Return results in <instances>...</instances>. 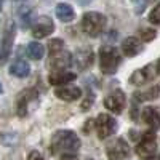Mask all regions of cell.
<instances>
[{"label":"cell","instance_id":"1","mask_svg":"<svg viewBox=\"0 0 160 160\" xmlns=\"http://www.w3.org/2000/svg\"><path fill=\"white\" fill-rule=\"evenodd\" d=\"M80 148V139L74 131L69 130H61L55 133V136L51 138V146L50 149L53 154H68V152H75Z\"/></svg>","mask_w":160,"mask_h":160},{"label":"cell","instance_id":"2","mask_svg":"<svg viewBox=\"0 0 160 160\" xmlns=\"http://www.w3.org/2000/svg\"><path fill=\"white\" fill-rule=\"evenodd\" d=\"M122 62L120 53L114 47H101L99 50V64H101V71L102 74H114L117 68Z\"/></svg>","mask_w":160,"mask_h":160},{"label":"cell","instance_id":"3","mask_svg":"<svg viewBox=\"0 0 160 160\" xmlns=\"http://www.w3.org/2000/svg\"><path fill=\"white\" fill-rule=\"evenodd\" d=\"M106 26V18L101 15V13L96 11H88L83 15L82 19V31L90 35V37H96L98 34H101V31Z\"/></svg>","mask_w":160,"mask_h":160},{"label":"cell","instance_id":"4","mask_svg":"<svg viewBox=\"0 0 160 160\" xmlns=\"http://www.w3.org/2000/svg\"><path fill=\"white\" fill-rule=\"evenodd\" d=\"M155 152H157L155 135L154 133H146L136 146V154L144 160H151L152 157H155Z\"/></svg>","mask_w":160,"mask_h":160},{"label":"cell","instance_id":"5","mask_svg":"<svg viewBox=\"0 0 160 160\" xmlns=\"http://www.w3.org/2000/svg\"><path fill=\"white\" fill-rule=\"evenodd\" d=\"M115 128H117L115 118H112V117L108 115V114L98 115V118H96V131H98V136H99L101 139L109 138L111 135H114Z\"/></svg>","mask_w":160,"mask_h":160},{"label":"cell","instance_id":"6","mask_svg":"<svg viewBox=\"0 0 160 160\" xmlns=\"http://www.w3.org/2000/svg\"><path fill=\"white\" fill-rule=\"evenodd\" d=\"M106 152H108V157L111 160H125L128 155H130V148H128V144L123 141V139H115L112 141L109 146H108V149H106Z\"/></svg>","mask_w":160,"mask_h":160},{"label":"cell","instance_id":"7","mask_svg":"<svg viewBox=\"0 0 160 160\" xmlns=\"http://www.w3.org/2000/svg\"><path fill=\"white\" fill-rule=\"evenodd\" d=\"M53 31H55V24H53V21L50 18H47V16H42V18H38V21L32 28V35L37 37V38H43V37L50 35Z\"/></svg>","mask_w":160,"mask_h":160},{"label":"cell","instance_id":"8","mask_svg":"<svg viewBox=\"0 0 160 160\" xmlns=\"http://www.w3.org/2000/svg\"><path fill=\"white\" fill-rule=\"evenodd\" d=\"M104 106L112 112H122L125 108V95L120 90H115L104 99Z\"/></svg>","mask_w":160,"mask_h":160},{"label":"cell","instance_id":"9","mask_svg":"<svg viewBox=\"0 0 160 160\" xmlns=\"http://www.w3.org/2000/svg\"><path fill=\"white\" fill-rule=\"evenodd\" d=\"M154 66L152 64H148L146 68H142V69H139V71H136V72H133V75L130 77V82L133 83V85H138V87H141V85H144V83H148V82H151V80L154 78Z\"/></svg>","mask_w":160,"mask_h":160},{"label":"cell","instance_id":"10","mask_svg":"<svg viewBox=\"0 0 160 160\" xmlns=\"http://www.w3.org/2000/svg\"><path fill=\"white\" fill-rule=\"evenodd\" d=\"M50 66L56 71H64L68 66H71V55L66 51H58L50 56Z\"/></svg>","mask_w":160,"mask_h":160},{"label":"cell","instance_id":"11","mask_svg":"<svg viewBox=\"0 0 160 160\" xmlns=\"http://www.w3.org/2000/svg\"><path fill=\"white\" fill-rule=\"evenodd\" d=\"M93 59H95V56H93V51L91 50H87V48H82L78 50L75 53L74 56V62L78 69H87L90 68V66L93 64Z\"/></svg>","mask_w":160,"mask_h":160},{"label":"cell","instance_id":"12","mask_svg":"<svg viewBox=\"0 0 160 160\" xmlns=\"http://www.w3.org/2000/svg\"><path fill=\"white\" fill-rule=\"evenodd\" d=\"M55 95L59 98V99H62V101H75V99H78L80 98V95H82V90H80L78 87H72V85H69V87H61V88H58L56 91H55Z\"/></svg>","mask_w":160,"mask_h":160},{"label":"cell","instance_id":"13","mask_svg":"<svg viewBox=\"0 0 160 160\" xmlns=\"http://www.w3.org/2000/svg\"><path fill=\"white\" fill-rule=\"evenodd\" d=\"M77 77V74L74 72H64V71H55L48 75V82L51 85H64L68 82H72V80Z\"/></svg>","mask_w":160,"mask_h":160},{"label":"cell","instance_id":"14","mask_svg":"<svg viewBox=\"0 0 160 160\" xmlns=\"http://www.w3.org/2000/svg\"><path fill=\"white\" fill-rule=\"evenodd\" d=\"M122 51L125 56H136L138 53L141 51V43L139 40L135 37H128L122 42Z\"/></svg>","mask_w":160,"mask_h":160},{"label":"cell","instance_id":"15","mask_svg":"<svg viewBox=\"0 0 160 160\" xmlns=\"http://www.w3.org/2000/svg\"><path fill=\"white\" fill-rule=\"evenodd\" d=\"M29 72H31V66L26 62V61H22V59H18V61H15V62L10 66V74L18 77V78L28 77Z\"/></svg>","mask_w":160,"mask_h":160},{"label":"cell","instance_id":"16","mask_svg":"<svg viewBox=\"0 0 160 160\" xmlns=\"http://www.w3.org/2000/svg\"><path fill=\"white\" fill-rule=\"evenodd\" d=\"M55 11H56L58 19H59V21H62V22H69V21H72V19H74V16H75L74 8H72L69 3H58Z\"/></svg>","mask_w":160,"mask_h":160},{"label":"cell","instance_id":"17","mask_svg":"<svg viewBox=\"0 0 160 160\" xmlns=\"http://www.w3.org/2000/svg\"><path fill=\"white\" fill-rule=\"evenodd\" d=\"M142 120L149 127H152L154 130L160 128V114L155 109H152V108H146L142 111Z\"/></svg>","mask_w":160,"mask_h":160},{"label":"cell","instance_id":"18","mask_svg":"<svg viewBox=\"0 0 160 160\" xmlns=\"http://www.w3.org/2000/svg\"><path fill=\"white\" fill-rule=\"evenodd\" d=\"M158 95H160V83H157L155 87H151L146 91L135 93V98H136V101H151V99H155Z\"/></svg>","mask_w":160,"mask_h":160},{"label":"cell","instance_id":"19","mask_svg":"<svg viewBox=\"0 0 160 160\" xmlns=\"http://www.w3.org/2000/svg\"><path fill=\"white\" fill-rule=\"evenodd\" d=\"M31 98H34L32 91H24L19 96V99H18V115L19 117H24L26 114H28V102H29Z\"/></svg>","mask_w":160,"mask_h":160},{"label":"cell","instance_id":"20","mask_svg":"<svg viewBox=\"0 0 160 160\" xmlns=\"http://www.w3.org/2000/svg\"><path fill=\"white\" fill-rule=\"evenodd\" d=\"M28 55L32 59H40V58H43V55H45V48L40 43H37V42H31L28 45Z\"/></svg>","mask_w":160,"mask_h":160},{"label":"cell","instance_id":"21","mask_svg":"<svg viewBox=\"0 0 160 160\" xmlns=\"http://www.w3.org/2000/svg\"><path fill=\"white\" fill-rule=\"evenodd\" d=\"M48 47H50V55H55V53H58L64 48V43H62V40L55 38V40H50Z\"/></svg>","mask_w":160,"mask_h":160},{"label":"cell","instance_id":"22","mask_svg":"<svg viewBox=\"0 0 160 160\" xmlns=\"http://www.w3.org/2000/svg\"><path fill=\"white\" fill-rule=\"evenodd\" d=\"M139 37H141V40H144V42H151V40L155 37V31L154 29H141Z\"/></svg>","mask_w":160,"mask_h":160},{"label":"cell","instance_id":"23","mask_svg":"<svg viewBox=\"0 0 160 160\" xmlns=\"http://www.w3.org/2000/svg\"><path fill=\"white\" fill-rule=\"evenodd\" d=\"M149 21L154 22V24H160V3H157V5L154 7V10L151 11Z\"/></svg>","mask_w":160,"mask_h":160},{"label":"cell","instance_id":"24","mask_svg":"<svg viewBox=\"0 0 160 160\" xmlns=\"http://www.w3.org/2000/svg\"><path fill=\"white\" fill-rule=\"evenodd\" d=\"M61 160H77V154H75V152L61 154Z\"/></svg>","mask_w":160,"mask_h":160},{"label":"cell","instance_id":"25","mask_svg":"<svg viewBox=\"0 0 160 160\" xmlns=\"http://www.w3.org/2000/svg\"><path fill=\"white\" fill-rule=\"evenodd\" d=\"M91 104H93V95H90V93H88V96H87V101L83 102V106H82V108H83V109H88Z\"/></svg>","mask_w":160,"mask_h":160},{"label":"cell","instance_id":"26","mask_svg":"<svg viewBox=\"0 0 160 160\" xmlns=\"http://www.w3.org/2000/svg\"><path fill=\"white\" fill-rule=\"evenodd\" d=\"M29 160H45L42 155H40L38 152H31V155H29Z\"/></svg>","mask_w":160,"mask_h":160},{"label":"cell","instance_id":"27","mask_svg":"<svg viewBox=\"0 0 160 160\" xmlns=\"http://www.w3.org/2000/svg\"><path fill=\"white\" fill-rule=\"evenodd\" d=\"M157 72L160 74V59H158V62H157Z\"/></svg>","mask_w":160,"mask_h":160},{"label":"cell","instance_id":"28","mask_svg":"<svg viewBox=\"0 0 160 160\" xmlns=\"http://www.w3.org/2000/svg\"><path fill=\"white\" fill-rule=\"evenodd\" d=\"M88 160H90V158H88Z\"/></svg>","mask_w":160,"mask_h":160}]
</instances>
